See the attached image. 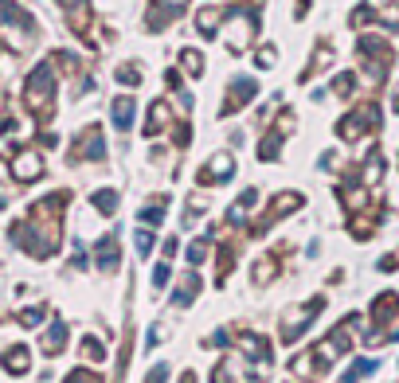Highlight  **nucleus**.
<instances>
[{
  "label": "nucleus",
  "instance_id": "b1692460",
  "mask_svg": "<svg viewBox=\"0 0 399 383\" xmlns=\"http://www.w3.org/2000/svg\"><path fill=\"white\" fill-rule=\"evenodd\" d=\"M161 219H165V200L157 196L153 204H145V207H141V223H149V227H157Z\"/></svg>",
  "mask_w": 399,
  "mask_h": 383
},
{
  "label": "nucleus",
  "instance_id": "79ce46f5",
  "mask_svg": "<svg viewBox=\"0 0 399 383\" xmlns=\"http://www.w3.org/2000/svg\"><path fill=\"white\" fill-rule=\"evenodd\" d=\"M391 106H396V110H399V86H396V94H391Z\"/></svg>",
  "mask_w": 399,
  "mask_h": 383
},
{
  "label": "nucleus",
  "instance_id": "f3484780",
  "mask_svg": "<svg viewBox=\"0 0 399 383\" xmlns=\"http://www.w3.org/2000/svg\"><path fill=\"white\" fill-rule=\"evenodd\" d=\"M98 266H102V270H114V266H118V235H106V239L98 242Z\"/></svg>",
  "mask_w": 399,
  "mask_h": 383
},
{
  "label": "nucleus",
  "instance_id": "1a4fd4ad",
  "mask_svg": "<svg viewBox=\"0 0 399 383\" xmlns=\"http://www.w3.org/2000/svg\"><path fill=\"white\" fill-rule=\"evenodd\" d=\"M254 94H258V83H254V79H235V83H231V90H227V98H223V110H219V114H223V118H227V114H235V110L247 106Z\"/></svg>",
  "mask_w": 399,
  "mask_h": 383
},
{
  "label": "nucleus",
  "instance_id": "393cba45",
  "mask_svg": "<svg viewBox=\"0 0 399 383\" xmlns=\"http://www.w3.org/2000/svg\"><path fill=\"white\" fill-rule=\"evenodd\" d=\"M63 344H67V329H63V324H55V329L48 333V340H43V352H51V356H55Z\"/></svg>",
  "mask_w": 399,
  "mask_h": 383
},
{
  "label": "nucleus",
  "instance_id": "39448f33",
  "mask_svg": "<svg viewBox=\"0 0 399 383\" xmlns=\"http://www.w3.org/2000/svg\"><path fill=\"white\" fill-rule=\"evenodd\" d=\"M376 125H380V110H376V106H360V110H352L349 118H340L337 133L345 137V141H360V133L376 130Z\"/></svg>",
  "mask_w": 399,
  "mask_h": 383
},
{
  "label": "nucleus",
  "instance_id": "412c9836",
  "mask_svg": "<svg viewBox=\"0 0 399 383\" xmlns=\"http://www.w3.org/2000/svg\"><path fill=\"white\" fill-rule=\"evenodd\" d=\"M94 207L102 211V216H114V211H118V192H114V188L94 192Z\"/></svg>",
  "mask_w": 399,
  "mask_h": 383
},
{
  "label": "nucleus",
  "instance_id": "6ab92c4d",
  "mask_svg": "<svg viewBox=\"0 0 399 383\" xmlns=\"http://www.w3.org/2000/svg\"><path fill=\"white\" fill-rule=\"evenodd\" d=\"M219 8H204V12L196 16V28H200V32H204V36H219V24H223V20H219Z\"/></svg>",
  "mask_w": 399,
  "mask_h": 383
},
{
  "label": "nucleus",
  "instance_id": "cd10ccee",
  "mask_svg": "<svg viewBox=\"0 0 399 383\" xmlns=\"http://www.w3.org/2000/svg\"><path fill=\"white\" fill-rule=\"evenodd\" d=\"M196 289H200V278H196V274H184V289H176V305H188Z\"/></svg>",
  "mask_w": 399,
  "mask_h": 383
},
{
  "label": "nucleus",
  "instance_id": "e433bc0d",
  "mask_svg": "<svg viewBox=\"0 0 399 383\" xmlns=\"http://www.w3.org/2000/svg\"><path fill=\"white\" fill-rule=\"evenodd\" d=\"M59 4H63V8H67V12H83V8H86V4H83V0H59Z\"/></svg>",
  "mask_w": 399,
  "mask_h": 383
},
{
  "label": "nucleus",
  "instance_id": "c9c22d12",
  "mask_svg": "<svg viewBox=\"0 0 399 383\" xmlns=\"http://www.w3.org/2000/svg\"><path fill=\"white\" fill-rule=\"evenodd\" d=\"M67 383H98V375H90V371H74Z\"/></svg>",
  "mask_w": 399,
  "mask_h": 383
},
{
  "label": "nucleus",
  "instance_id": "72a5a7b5",
  "mask_svg": "<svg viewBox=\"0 0 399 383\" xmlns=\"http://www.w3.org/2000/svg\"><path fill=\"white\" fill-rule=\"evenodd\" d=\"M137 251L149 258V251H153V235H149V231H137Z\"/></svg>",
  "mask_w": 399,
  "mask_h": 383
},
{
  "label": "nucleus",
  "instance_id": "4be33fe9",
  "mask_svg": "<svg viewBox=\"0 0 399 383\" xmlns=\"http://www.w3.org/2000/svg\"><path fill=\"white\" fill-rule=\"evenodd\" d=\"M340 200H345V207H349V211H356V207L368 204L364 188H356V184H345V188H340Z\"/></svg>",
  "mask_w": 399,
  "mask_h": 383
},
{
  "label": "nucleus",
  "instance_id": "bb28decb",
  "mask_svg": "<svg viewBox=\"0 0 399 383\" xmlns=\"http://www.w3.org/2000/svg\"><path fill=\"white\" fill-rule=\"evenodd\" d=\"M4 368L8 371H28V348H12V352L4 356Z\"/></svg>",
  "mask_w": 399,
  "mask_h": 383
},
{
  "label": "nucleus",
  "instance_id": "f03ea898",
  "mask_svg": "<svg viewBox=\"0 0 399 383\" xmlns=\"http://www.w3.org/2000/svg\"><path fill=\"white\" fill-rule=\"evenodd\" d=\"M24 102L36 118H48L51 114V102H55V67L51 63H39L32 79L24 83Z\"/></svg>",
  "mask_w": 399,
  "mask_h": 383
},
{
  "label": "nucleus",
  "instance_id": "473e14b6",
  "mask_svg": "<svg viewBox=\"0 0 399 383\" xmlns=\"http://www.w3.org/2000/svg\"><path fill=\"white\" fill-rule=\"evenodd\" d=\"M274 63H278V51H274V48L258 51V67H274Z\"/></svg>",
  "mask_w": 399,
  "mask_h": 383
},
{
  "label": "nucleus",
  "instance_id": "0eeeda50",
  "mask_svg": "<svg viewBox=\"0 0 399 383\" xmlns=\"http://www.w3.org/2000/svg\"><path fill=\"white\" fill-rule=\"evenodd\" d=\"M321 309H325V301H321V298H314L309 305H298V309H290V313H286V321H282V340H298L302 324H309Z\"/></svg>",
  "mask_w": 399,
  "mask_h": 383
},
{
  "label": "nucleus",
  "instance_id": "f8f14e48",
  "mask_svg": "<svg viewBox=\"0 0 399 383\" xmlns=\"http://www.w3.org/2000/svg\"><path fill=\"white\" fill-rule=\"evenodd\" d=\"M12 172H16V180H36V176H43V156H39L36 149H24V153H16Z\"/></svg>",
  "mask_w": 399,
  "mask_h": 383
},
{
  "label": "nucleus",
  "instance_id": "4c0bfd02",
  "mask_svg": "<svg viewBox=\"0 0 399 383\" xmlns=\"http://www.w3.org/2000/svg\"><path fill=\"white\" fill-rule=\"evenodd\" d=\"M153 282H157V286H165V282H169V266H157V270H153Z\"/></svg>",
  "mask_w": 399,
  "mask_h": 383
},
{
  "label": "nucleus",
  "instance_id": "9b49d317",
  "mask_svg": "<svg viewBox=\"0 0 399 383\" xmlns=\"http://www.w3.org/2000/svg\"><path fill=\"white\" fill-rule=\"evenodd\" d=\"M290 130H294V114H282L278 130H270V133H266V141L258 145V156H263V161H274V156L282 153V137H286Z\"/></svg>",
  "mask_w": 399,
  "mask_h": 383
},
{
  "label": "nucleus",
  "instance_id": "423d86ee",
  "mask_svg": "<svg viewBox=\"0 0 399 383\" xmlns=\"http://www.w3.org/2000/svg\"><path fill=\"white\" fill-rule=\"evenodd\" d=\"M298 207H302V196H298V192H282V196H274L270 207H266V216L254 223V235H263L270 223H278L282 216H290V211H298Z\"/></svg>",
  "mask_w": 399,
  "mask_h": 383
},
{
  "label": "nucleus",
  "instance_id": "f257e3e1",
  "mask_svg": "<svg viewBox=\"0 0 399 383\" xmlns=\"http://www.w3.org/2000/svg\"><path fill=\"white\" fill-rule=\"evenodd\" d=\"M59 211H63V196H48L32 207V219L16 227V242L28 247L36 258H48L59 247Z\"/></svg>",
  "mask_w": 399,
  "mask_h": 383
},
{
  "label": "nucleus",
  "instance_id": "2eb2a0df",
  "mask_svg": "<svg viewBox=\"0 0 399 383\" xmlns=\"http://www.w3.org/2000/svg\"><path fill=\"white\" fill-rule=\"evenodd\" d=\"M399 309V293H380L376 298V305H372V321L376 324H384V321H391V313Z\"/></svg>",
  "mask_w": 399,
  "mask_h": 383
},
{
  "label": "nucleus",
  "instance_id": "5701e85b",
  "mask_svg": "<svg viewBox=\"0 0 399 383\" xmlns=\"http://www.w3.org/2000/svg\"><path fill=\"white\" fill-rule=\"evenodd\" d=\"M380 172H384V156L380 153H372L368 161H364V184H380Z\"/></svg>",
  "mask_w": 399,
  "mask_h": 383
},
{
  "label": "nucleus",
  "instance_id": "ddd939ff",
  "mask_svg": "<svg viewBox=\"0 0 399 383\" xmlns=\"http://www.w3.org/2000/svg\"><path fill=\"white\" fill-rule=\"evenodd\" d=\"M4 24H16V28H28L32 32V20H28L24 8H16L12 0H0V28Z\"/></svg>",
  "mask_w": 399,
  "mask_h": 383
},
{
  "label": "nucleus",
  "instance_id": "a211bd4d",
  "mask_svg": "<svg viewBox=\"0 0 399 383\" xmlns=\"http://www.w3.org/2000/svg\"><path fill=\"white\" fill-rule=\"evenodd\" d=\"M181 67L188 79H200V71H204V55L196 48H181Z\"/></svg>",
  "mask_w": 399,
  "mask_h": 383
},
{
  "label": "nucleus",
  "instance_id": "9d476101",
  "mask_svg": "<svg viewBox=\"0 0 399 383\" xmlns=\"http://www.w3.org/2000/svg\"><path fill=\"white\" fill-rule=\"evenodd\" d=\"M74 156H79V161H102V156H106V145H102V130H98V125H86L83 133H79V145H74Z\"/></svg>",
  "mask_w": 399,
  "mask_h": 383
},
{
  "label": "nucleus",
  "instance_id": "aec40b11",
  "mask_svg": "<svg viewBox=\"0 0 399 383\" xmlns=\"http://www.w3.org/2000/svg\"><path fill=\"white\" fill-rule=\"evenodd\" d=\"M329 59H333V51H329V43H321V48L314 51V59H309V67L302 71V83H305V79H314V74L321 71V67H329Z\"/></svg>",
  "mask_w": 399,
  "mask_h": 383
},
{
  "label": "nucleus",
  "instance_id": "20e7f679",
  "mask_svg": "<svg viewBox=\"0 0 399 383\" xmlns=\"http://www.w3.org/2000/svg\"><path fill=\"white\" fill-rule=\"evenodd\" d=\"M254 28H258L254 12H231L227 28H223V48H227V51H243L247 43H251Z\"/></svg>",
  "mask_w": 399,
  "mask_h": 383
},
{
  "label": "nucleus",
  "instance_id": "2f4dec72",
  "mask_svg": "<svg viewBox=\"0 0 399 383\" xmlns=\"http://www.w3.org/2000/svg\"><path fill=\"white\" fill-rule=\"evenodd\" d=\"M204 258H207V242H196L192 251H188V262H192V266H200Z\"/></svg>",
  "mask_w": 399,
  "mask_h": 383
},
{
  "label": "nucleus",
  "instance_id": "6e6552de",
  "mask_svg": "<svg viewBox=\"0 0 399 383\" xmlns=\"http://www.w3.org/2000/svg\"><path fill=\"white\" fill-rule=\"evenodd\" d=\"M231 172H235V156L231 153H216L204 161V172H200V184H227Z\"/></svg>",
  "mask_w": 399,
  "mask_h": 383
},
{
  "label": "nucleus",
  "instance_id": "dca6fc26",
  "mask_svg": "<svg viewBox=\"0 0 399 383\" xmlns=\"http://www.w3.org/2000/svg\"><path fill=\"white\" fill-rule=\"evenodd\" d=\"M165 121H169V102H153V106H149V118H145V137L161 133Z\"/></svg>",
  "mask_w": 399,
  "mask_h": 383
},
{
  "label": "nucleus",
  "instance_id": "7c9ffc66",
  "mask_svg": "<svg viewBox=\"0 0 399 383\" xmlns=\"http://www.w3.org/2000/svg\"><path fill=\"white\" fill-rule=\"evenodd\" d=\"M83 356H90V360H102L106 352H102V344H98L94 336H86V340H83Z\"/></svg>",
  "mask_w": 399,
  "mask_h": 383
},
{
  "label": "nucleus",
  "instance_id": "ea45409f",
  "mask_svg": "<svg viewBox=\"0 0 399 383\" xmlns=\"http://www.w3.org/2000/svg\"><path fill=\"white\" fill-rule=\"evenodd\" d=\"M384 4H391V0H368V8H384Z\"/></svg>",
  "mask_w": 399,
  "mask_h": 383
},
{
  "label": "nucleus",
  "instance_id": "58836bf2",
  "mask_svg": "<svg viewBox=\"0 0 399 383\" xmlns=\"http://www.w3.org/2000/svg\"><path fill=\"white\" fill-rule=\"evenodd\" d=\"M188 137H192V130H188V125H181V130H176V145L184 149V145H188Z\"/></svg>",
  "mask_w": 399,
  "mask_h": 383
},
{
  "label": "nucleus",
  "instance_id": "a878e982",
  "mask_svg": "<svg viewBox=\"0 0 399 383\" xmlns=\"http://www.w3.org/2000/svg\"><path fill=\"white\" fill-rule=\"evenodd\" d=\"M368 371H376V360H360V364H352V368L340 375V383H356L360 375H368Z\"/></svg>",
  "mask_w": 399,
  "mask_h": 383
},
{
  "label": "nucleus",
  "instance_id": "c756f323",
  "mask_svg": "<svg viewBox=\"0 0 399 383\" xmlns=\"http://www.w3.org/2000/svg\"><path fill=\"white\" fill-rule=\"evenodd\" d=\"M352 86H356V83H352V74H337V79H333V90H337L340 98H349Z\"/></svg>",
  "mask_w": 399,
  "mask_h": 383
},
{
  "label": "nucleus",
  "instance_id": "a19ab883",
  "mask_svg": "<svg viewBox=\"0 0 399 383\" xmlns=\"http://www.w3.org/2000/svg\"><path fill=\"white\" fill-rule=\"evenodd\" d=\"M181 383H196V375H192V371H184V375H181Z\"/></svg>",
  "mask_w": 399,
  "mask_h": 383
},
{
  "label": "nucleus",
  "instance_id": "4468645a",
  "mask_svg": "<svg viewBox=\"0 0 399 383\" xmlns=\"http://www.w3.org/2000/svg\"><path fill=\"white\" fill-rule=\"evenodd\" d=\"M133 110H137V106H133V98H118V102L110 106V118H114V125H118L121 133L133 125Z\"/></svg>",
  "mask_w": 399,
  "mask_h": 383
},
{
  "label": "nucleus",
  "instance_id": "7ed1b4c3",
  "mask_svg": "<svg viewBox=\"0 0 399 383\" xmlns=\"http://www.w3.org/2000/svg\"><path fill=\"white\" fill-rule=\"evenodd\" d=\"M356 51H360V67H364V74H368V83L380 86L384 83V74H387V67H391V59H396L391 43H387L384 36H360Z\"/></svg>",
  "mask_w": 399,
  "mask_h": 383
},
{
  "label": "nucleus",
  "instance_id": "f704fd0d",
  "mask_svg": "<svg viewBox=\"0 0 399 383\" xmlns=\"http://www.w3.org/2000/svg\"><path fill=\"white\" fill-rule=\"evenodd\" d=\"M165 375H169V364H157V368L145 375V383H165Z\"/></svg>",
  "mask_w": 399,
  "mask_h": 383
},
{
  "label": "nucleus",
  "instance_id": "c85d7f7f",
  "mask_svg": "<svg viewBox=\"0 0 399 383\" xmlns=\"http://www.w3.org/2000/svg\"><path fill=\"white\" fill-rule=\"evenodd\" d=\"M118 79L125 86H137L141 83V67H137V63H125V67H118Z\"/></svg>",
  "mask_w": 399,
  "mask_h": 383
}]
</instances>
